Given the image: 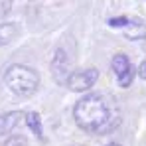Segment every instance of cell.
Returning a JSON list of instances; mask_svg holds the SVG:
<instances>
[{
    "instance_id": "5",
    "label": "cell",
    "mask_w": 146,
    "mask_h": 146,
    "mask_svg": "<svg viewBox=\"0 0 146 146\" xmlns=\"http://www.w3.org/2000/svg\"><path fill=\"white\" fill-rule=\"evenodd\" d=\"M22 119H24V113H22V111H12V113L0 115V136L10 134V132L20 124Z\"/></svg>"
},
{
    "instance_id": "10",
    "label": "cell",
    "mask_w": 146,
    "mask_h": 146,
    "mask_svg": "<svg viewBox=\"0 0 146 146\" xmlns=\"http://www.w3.org/2000/svg\"><path fill=\"white\" fill-rule=\"evenodd\" d=\"M126 24H128V18H124V16H121V18H111L109 20V26H113V28H124Z\"/></svg>"
},
{
    "instance_id": "7",
    "label": "cell",
    "mask_w": 146,
    "mask_h": 146,
    "mask_svg": "<svg viewBox=\"0 0 146 146\" xmlns=\"http://www.w3.org/2000/svg\"><path fill=\"white\" fill-rule=\"evenodd\" d=\"M18 36H20V26L16 24V22L0 24V46H8V44H12Z\"/></svg>"
},
{
    "instance_id": "3",
    "label": "cell",
    "mask_w": 146,
    "mask_h": 146,
    "mask_svg": "<svg viewBox=\"0 0 146 146\" xmlns=\"http://www.w3.org/2000/svg\"><path fill=\"white\" fill-rule=\"evenodd\" d=\"M99 79V71L95 67H87V69H79V71L69 73L67 77V87L71 91H89Z\"/></svg>"
},
{
    "instance_id": "12",
    "label": "cell",
    "mask_w": 146,
    "mask_h": 146,
    "mask_svg": "<svg viewBox=\"0 0 146 146\" xmlns=\"http://www.w3.org/2000/svg\"><path fill=\"white\" fill-rule=\"evenodd\" d=\"M4 146H24V140H22L20 136H12V138H10Z\"/></svg>"
},
{
    "instance_id": "14",
    "label": "cell",
    "mask_w": 146,
    "mask_h": 146,
    "mask_svg": "<svg viewBox=\"0 0 146 146\" xmlns=\"http://www.w3.org/2000/svg\"><path fill=\"white\" fill-rule=\"evenodd\" d=\"M107 146H121V144H115V142H111V144H107Z\"/></svg>"
},
{
    "instance_id": "11",
    "label": "cell",
    "mask_w": 146,
    "mask_h": 146,
    "mask_svg": "<svg viewBox=\"0 0 146 146\" xmlns=\"http://www.w3.org/2000/svg\"><path fill=\"white\" fill-rule=\"evenodd\" d=\"M132 77H134V71H132V69H130V71H126L122 77H119L121 87H128V85H130V81H132Z\"/></svg>"
},
{
    "instance_id": "4",
    "label": "cell",
    "mask_w": 146,
    "mask_h": 146,
    "mask_svg": "<svg viewBox=\"0 0 146 146\" xmlns=\"http://www.w3.org/2000/svg\"><path fill=\"white\" fill-rule=\"evenodd\" d=\"M51 73H53V79L61 85L67 83V77H69V67H67V57H65V51L63 49H57L55 51V59L51 63Z\"/></svg>"
},
{
    "instance_id": "6",
    "label": "cell",
    "mask_w": 146,
    "mask_h": 146,
    "mask_svg": "<svg viewBox=\"0 0 146 146\" xmlns=\"http://www.w3.org/2000/svg\"><path fill=\"white\" fill-rule=\"evenodd\" d=\"M122 32H124V36H126L128 40H144L146 38L144 22H140V20H136V18L128 20V24L122 28Z\"/></svg>"
},
{
    "instance_id": "8",
    "label": "cell",
    "mask_w": 146,
    "mask_h": 146,
    "mask_svg": "<svg viewBox=\"0 0 146 146\" xmlns=\"http://www.w3.org/2000/svg\"><path fill=\"white\" fill-rule=\"evenodd\" d=\"M113 71L117 73L119 77H122L126 71H130V61H128V57L124 55V53H117L115 57H113Z\"/></svg>"
},
{
    "instance_id": "13",
    "label": "cell",
    "mask_w": 146,
    "mask_h": 146,
    "mask_svg": "<svg viewBox=\"0 0 146 146\" xmlns=\"http://www.w3.org/2000/svg\"><path fill=\"white\" fill-rule=\"evenodd\" d=\"M138 75H140L142 79H146V61L142 63V65H140V69H138Z\"/></svg>"
},
{
    "instance_id": "2",
    "label": "cell",
    "mask_w": 146,
    "mask_h": 146,
    "mask_svg": "<svg viewBox=\"0 0 146 146\" xmlns=\"http://www.w3.org/2000/svg\"><path fill=\"white\" fill-rule=\"evenodd\" d=\"M4 83L6 87L20 97H30L36 93V89L40 87V75L36 69L28 67V65H10L4 71Z\"/></svg>"
},
{
    "instance_id": "9",
    "label": "cell",
    "mask_w": 146,
    "mask_h": 146,
    "mask_svg": "<svg viewBox=\"0 0 146 146\" xmlns=\"http://www.w3.org/2000/svg\"><path fill=\"white\" fill-rule=\"evenodd\" d=\"M24 119H26V124L32 128V132L42 138V121H40V115L38 113H26Z\"/></svg>"
},
{
    "instance_id": "1",
    "label": "cell",
    "mask_w": 146,
    "mask_h": 146,
    "mask_svg": "<svg viewBox=\"0 0 146 146\" xmlns=\"http://www.w3.org/2000/svg\"><path fill=\"white\" fill-rule=\"evenodd\" d=\"M73 119L75 122L89 132H111L119 122L121 115L111 101L101 93H89L81 97L73 107Z\"/></svg>"
}]
</instances>
